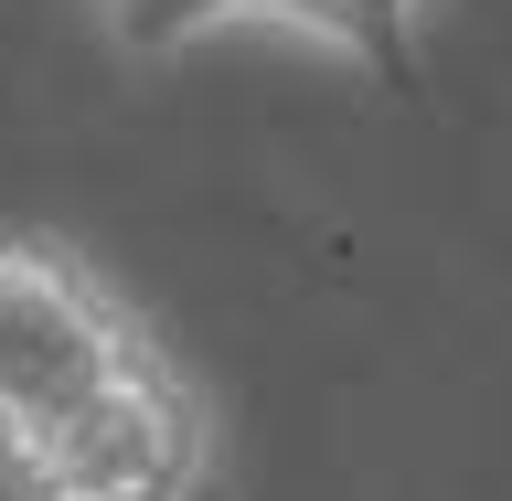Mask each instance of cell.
Returning a JSON list of instances; mask_svg holds the SVG:
<instances>
[{
	"instance_id": "6da1fadb",
	"label": "cell",
	"mask_w": 512,
	"mask_h": 501,
	"mask_svg": "<svg viewBox=\"0 0 512 501\" xmlns=\"http://www.w3.org/2000/svg\"><path fill=\"white\" fill-rule=\"evenodd\" d=\"M160 352L171 342L150 331V310L86 246L43 224H0V480L43 459L64 427H86Z\"/></svg>"
},
{
	"instance_id": "3957f363",
	"label": "cell",
	"mask_w": 512,
	"mask_h": 501,
	"mask_svg": "<svg viewBox=\"0 0 512 501\" xmlns=\"http://www.w3.org/2000/svg\"><path fill=\"white\" fill-rule=\"evenodd\" d=\"M427 11L438 0H86L96 43L118 64H182L224 32H288V43H310L352 75H374V86H416Z\"/></svg>"
},
{
	"instance_id": "7a4b0ae2",
	"label": "cell",
	"mask_w": 512,
	"mask_h": 501,
	"mask_svg": "<svg viewBox=\"0 0 512 501\" xmlns=\"http://www.w3.org/2000/svg\"><path fill=\"white\" fill-rule=\"evenodd\" d=\"M214 480V395L182 352L128 374L86 427H64L43 459L0 480L11 501H203Z\"/></svg>"
}]
</instances>
